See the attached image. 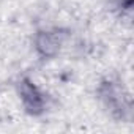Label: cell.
<instances>
[{"label":"cell","mask_w":134,"mask_h":134,"mask_svg":"<svg viewBox=\"0 0 134 134\" xmlns=\"http://www.w3.org/2000/svg\"><path fill=\"white\" fill-rule=\"evenodd\" d=\"M21 95H22V99H24V104L25 107L30 110V112H40L43 109V96L40 95V92L30 84V82H22L21 84Z\"/></svg>","instance_id":"obj_1"},{"label":"cell","mask_w":134,"mask_h":134,"mask_svg":"<svg viewBox=\"0 0 134 134\" xmlns=\"http://www.w3.org/2000/svg\"><path fill=\"white\" fill-rule=\"evenodd\" d=\"M60 47V36L54 32H41L36 36V49L43 55H54Z\"/></svg>","instance_id":"obj_2"}]
</instances>
